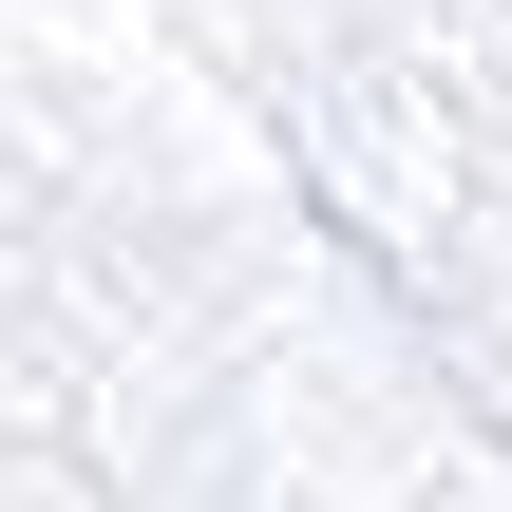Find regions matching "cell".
Listing matches in <instances>:
<instances>
[]
</instances>
